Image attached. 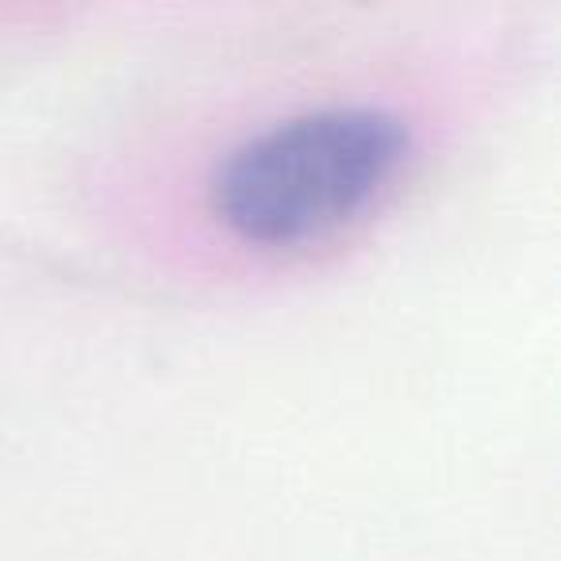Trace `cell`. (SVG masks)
I'll use <instances>...</instances> for the list:
<instances>
[{"mask_svg":"<svg viewBox=\"0 0 561 561\" xmlns=\"http://www.w3.org/2000/svg\"><path fill=\"white\" fill-rule=\"evenodd\" d=\"M427 158L431 124L397 93H289L204 154L193 208L231 262L285 270L362 239L404 201Z\"/></svg>","mask_w":561,"mask_h":561,"instance_id":"obj_1","label":"cell"}]
</instances>
